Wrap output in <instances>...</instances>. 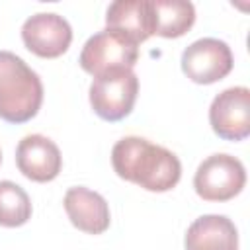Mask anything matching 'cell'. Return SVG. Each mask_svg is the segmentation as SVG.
<instances>
[{
	"label": "cell",
	"instance_id": "6da1fadb",
	"mask_svg": "<svg viewBox=\"0 0 250 250\" xmlns=\"http://www.w3.org/2000/svg\"><path fill=\"white\" fill-rule=\"evenodd\" d=\"M111 166L115 174L146 191H168L182 178L180 158L143 137H123L111 148Z\"/></svg>",
	"mask_w": 250,
	"mask_h": 250
},
{
	"label": "cell",
	"instance_id": "7a4b0ae2",
	"mask_svg": "<svg viewBox=\"0 0 250 250\" xmlns=\"http://www.w3.org/2000/svg\"><path fill=\"white\" fill-rule=\"evenodd\" d=\"M41 104L39 74L18 55L0 51V117L8 123H25L37 115Z\"/></svg>",
	"mask_w": 250,
	"mask_h": 250
},
{
	"label": "cell",
	"instance_id": "3957f363",
	"mask_svg": "<svg viewBox=\"0 0 250 250\" xmlns=\"http://www.w3.org/2000/svg\"><path fill=\"white\" fill-rule=\"evenodd\" d=\"M139 94V78L133 68H115L94 76L90 105L104 121H121L133 111Z\"/></svg>",
	"mask_w": 250,
	"mask_h": 250
},
{
	"label": "cell",
	"instance_id": "277c9868",
	"mask_svg": "<svg viewBox=\"0 0 250 250\" xmlns=\"http://www.w3.org/2000/svg\"><path fill=\"white\" fill-rule=\"evenodd\" d=\"M244 184V164L236 156L225 152L207 156L193 176L195 193L205 201H229L242 191Z\"/></svg>",
	"mask_w": 250,
	"mask_h": 250
},
{
	"label": "cell",
	"instance_id": "5b68a950",
	"mask_svg": "<svg viewBox=\"0 0 250 250\" xmlns=\"http://www.w3.org/2000/svg\"><path fill=\"white\" fill-rule=\"evenodd\" d=\"M139 59V45L113 29L94 33L82 47L78 62L82 70L100 76L115 68H133Z\"/></svg>",
	"mask_w": 250,
	"mask_h": 250
},
{
	"label": "cell",
	"instance_id": "8992f818",
	"mask_svg": "<svg viewBox=\"0 0 250 250\" xmlns=\"http://www.w3.org/2000/svg\"><path fill=\"white\" fill-rule=\"evenodd\" d=\"M230 47L215 37H203L188 45L182 53V70L195 84H213L232 70Z\"/></svg>",
	"mask_w": 250,
	"mask_h": 250
},
{
	"label": "cell",
	"instance_id": "52a82bcc",
	"mask_svg": "<svg viewBox=\"0 0 250 250\" xmlns=\"http://www.w3.org/2000/svg\"><path fill=\"white\" fill-rule=\"evenodd\" d=\"M209 123L225 141L246 139L250 135V90L232 86L217 94L209 107Z\"/></svg>",
	"mask_w": 250,
	"mask_h": 250
},
{
	"label": "cell",
	"instance_id": "ba28073f",
	"mask_svg": "<svg viewBox=\"0 0 250 250\" xmlns=\"http://www.w3.org/2000/svg\"><path fill=\"white\" fill-rule=\"evenodd\" d=\"M23 45L43 59H57L70 47L72 27L70 23L53 12H39L29 16L21 25Z\"/></svg>",
	"mask_w": 250,
	"mask_h": 250
},
{
	"label": "cell",
	"instance_id": "9c48e42d",
	"mask_svg": "<svg viewBox=\"0 0 250 250\" xmlns=\"http://www.w3.org/2000/svg\"><path fill=\"white\" fill-rule=\"evenodd\" d=\"M18 170L31 182H51L62 168V156L59 146L45 135H25L16 148Z\"/></svg>",
	"mask_w": 250,
	"mask_h": 250
},
{
	"label": "cell",
	"instance_id": "30bf717a",
	"mask_svg": "<svg viewBox=\"0 0 250 250\" xmlns=\"http://www.w3.org/2000/svg\"><path fill=\"white\" fill-rule=\"evenodd\" d=\"M64 211L70 223L88 234H102L109 229L111 215L107 201L84 186L70 188L64 193Z\"/></svg>",
	"mask_w": 250,
	"mask_h": 250
},
{
	"label": "cell",
	"instance_id": "8fae6325",
	"mask_svg": "<svg viewBox=\"0 0 250 250\" xmlns=\"http://www.w3.org/2000/svg\"><path fill=\"white\" fill-rule=\"evenodd\" d=\"M105 25L137 45L146 41L154 35L150 0H115L107 8Z\"/></svg>",
	"mask_w": 250,
	"mask_h": 250
},
{
	"label": "cell",
	"instance_id": "7c38bea8",
	"mask_svg": "<svg viewBox=\"0 0 250 250\" xmlns=\"http://www.w3.org/2000/svg\"><path fill=\"white\" fill-rule=\"evenodd\" d=\"M186 250H238V230L225 215H203L186 232Z\"/></svg>",
	"mask_w": 250,
	"mask_h": 250
},
{
	"label": "cell",
	"instance_id": "4fadbf2b",
	"mask_svg": "<svg viewBox=\"0 0 250 250\" xmlns=\"http://www.w3.org/2000/svg\"><path fill=\"white\" fill-rule=\"evenodd\" d=\"M154 33L166 39L182 37L195 21V8L188 0H150Z\"/></svg>",
	"mask_w": 250,
	"mask_h": 250
},
{
	"label": "cell",
	"instance_id": "5bb4252c",
	"mask_svg": "<svg viewBox=\"0 0 250 250\" xmlns=\"http://www.w3.org/2000/svg\"><path fill=\"white\" fill-rule=\"evenodd\" d=\"M31 217V199L27 191L16 182H0V225L2 227H21Z\"/></svg>",
	"mask_w": 250,
	"mask_h": 250
},
{
	"label": "cell",
	"instance_id": "9a60e30c",
	"mask_svg": "<svg viewBox=\"0 0 250 250\" xmlns=\"http://www.w3.org/2000/svg\"><path fill=\"white\" fill-rule=\"evenodd\" d=\"M0 162H2V152H0Z\"/></svg>",
	"mask_w": 250,
	"mask_h": 250
}]
</instances>
